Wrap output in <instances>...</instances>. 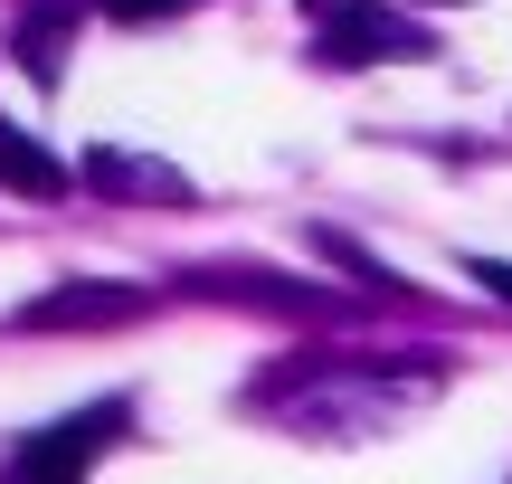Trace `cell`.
Here are the masks:
<instances>
[{"instance_id": "obj_2", "label": "cell", "mask_w": 512, "mask_h": 484, "mask_svg": "<svg viewBox=\"0 0 512 484\" xmlns=\"http://www.w3.org/2000/svg\"><path fill=\"white\" fill-rule=\"evenodd\" d=\"M124 428H133V399H95V409H67V418H48L38 437H19V447H10L0 484H86L114 447H124Z\"/></svg>"}, {"instance_id": "obj_3", "label": "cell", "mask_w": 512, "mask_h": 484, "mask_svg": "<svg viewBox=\"0 0 512 484\" xmlns=\"http://www.w3.org/2000/svg\"><path fill=\"white\" fill-rule=\"evenodd\" d=\"M313 57L323 67H380V57H437V29H418L389 0H313Z\"/></svg>"}, {"instance_id": "obj_6", "label": "cell", "mask_w": 512, "mask_h": 484, "mask_svg": "<svg viewBox=\"0 0 512 484\" xmlns=\"http://www.w3.org/2000/svg\"><path fill=\"white\" fill-rule=\"evenodd\" d=\"M86 19V0H38L29 19L10 29V48H19V67L38 76V86H57V57H67V29Z\"/></svg>"}, {"instance_id": "obj_9", "label": "cell", "mask_w": 512, "mask_h": 484, "mask_svg": "<svg viewBox=\"0 0 512 484\" xmlns=\"http://www.w3.org/2000/svg\"><path fill=\"white\" fill-rule=\"evenodd\" d=\"M465 276H475L484 295H503V304H512V257H465Z\"/></svg>"}, {"instance_id": "obj_7", "label": "cell", "mask_w": 512, "mask_h": 484, "mask_svg": "<svg viewBox=\"0 0 512 484\" xmlns=\"http://www.w3.org/2000/svg\"><path fill=\"white\" fill-rule=\"evenodd\" d=\"M67 181H76L67 162H48L29 133H10V124H0V190H19V200H67Z\"/></svg>"}, {"instance_id": "obj_4", "label": "cell", "mask_w": 512, "mask_h": 484, "mask_svg": "<svg viewBox=\"0 0 512 484\" xmlns=\"http://www.w3.org/2000/svg\"><path fill=\"white\" fill-rule=\"evenodd\" d=\"M76 181L105 190V200H190V171L152 162V152H124V143H86V162H76Z\"/></svg>"}, {"instance_id": "obj_1", "label": "cell", "mask_w": 512, "mask_h": 484, "mask_svg": "<svg viewBox=\"0 0 512 484\" xmlns=\"http://www.w3.org/2000/svg\"><path fill=\"white\" fill-rule=\"evenodd\" d=\"M437 361H275L266 380L247 390L256 418H275V428L294 437H380L399 428V418H418L427 399H437Z\"/></svg>"}, {"instance_id": "obj_5", "label": "cell", "mask_w": 512, "mask_h": 484, "mask_svg": "<svg viewBox=\"0 0 512 484\" xmlns=\"http://www.w3.org/2000/svg\"><path fill=\"white\" fill-rule=\"evenodd\" d=\"M143 285H57V295H38L29 314H19V333H67V323H133L143 314Z\"/></svg>"}, {"instance_id": "obj_8", "label": "cell", "mask_w": 512, "mask_h": 484, "mask_svg": "<svg viewBox=\"0 0 512 484\" xmlns=\"http://www.w3.org/2000/svg\"><path fill=\"white\" fill-rule=\"evenodd\" d=\"M95 10H105L114 29H152V19H181V10H200V0H95Z\"/></svg>"}]
</instances>
